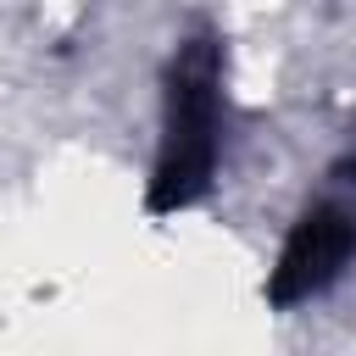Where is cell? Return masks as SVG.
<instances>
[{
    "instance_id": "1",
    "label": "cell",
    "mask_w": 356,
    "mask_h": 356,
    "mask_svg": "<svg viewBox=\"0 0 356 356\" xmlns=\"http://www.w3.org/2000/svg\"><path fill=\"white\" fill-rule=\"evenodd\" d=\"M345 256H350V217H345V211H312V217L289 234V245H284V256H278L273 295H278V300H295V295L328 284Z\"/></svg>"
}]
</instances>
